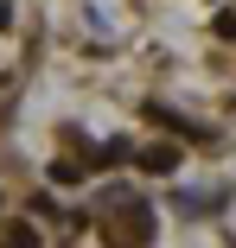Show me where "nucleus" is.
<instances>
[{"label": "nucleus", "instance_id": "nucleus-2", "mask_svg": "<svg viewBox=\"0 0 236 248\" xmlns=\"http://www.w3.org/2000/svg\"><path fill=\"white\" fill-rule=\"evenodd\" d=\"M134 159L147 166V172H172V166H179V146H172V140H160V146H147V153H134Z\"/></svg>", "mask_w": 236, "mask_h": 248}, {"label": "nucleus", "instance_id": "nucleus-4", "mask_svg": "<svg viewBox=\"0 0 236 248\" xmlns=\"http://www.w3.org/2000/svg\"><path fill=\"white\" fill-rule=\"evenodd\" d=\"M83 172H89V159L77 166V159H51V185H83Z\"/></svg>", "mask_w": 236, "mask_h": 248}, {"label": "nucleus", "instance_id": "nucleus-5", "mask_svg": "<svg viewBox=\"0 0 236 248\" xmlns=\"http://www.w3.org/2000/svg\"><path fill=\"white\" fill-rule=\"evenodd\" d=\"M13 26V0H0V32H7Z\"/></svg>", "mask_w": 236, "mask_h": 248}, {"label": "nucleus", "instance_id": "nucleus-1", "mask_svg": "<svg viewBox=\"0 0 236 248\" xmlns=\"http://www.w3.org/2000/svg\"><path fill=\"white\" fill-rule=\"evenodd\" d=\"M121 235H128V242H153V217H147V204H128Z\"/></svg>", "mask_w": 236, "mask_h": 248}, {"label": "nucleus", "instance_id": "nucleus-3", "mask_svg": "<svg viewBox=\"0 0 236 248\" xmlns=\"http://www.w3.org/2000/svg\"><path fill=\"white\" fill-rule=\"evenodd\" d=\"M0 248H38V229H32V223H7Z\"/></svg>", "mask_w": 236, "mask_h": 248}]
</instances>
